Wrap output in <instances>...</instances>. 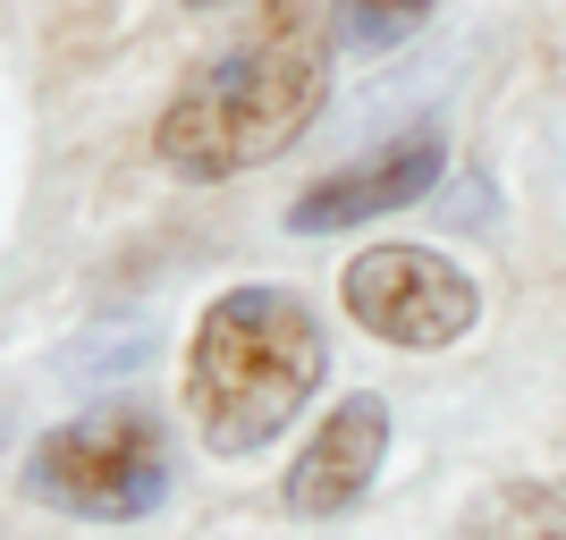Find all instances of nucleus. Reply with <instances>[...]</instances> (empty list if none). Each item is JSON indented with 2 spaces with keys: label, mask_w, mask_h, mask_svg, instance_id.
I'll return each instance as SVG.
<instances>
[{
  "label": "nucleus",
  "mask_w": 566,
  "mask_h": 540,
  "mask_svg": "<svg viewBox=\"0 0 566 540\" xmlns=\"http://www.w3.org/2000/svg\"><path fill=\"white\" fill-rule=\"evenodd\" d=\"M380 465H389V405L373 389H355V398H338L313 423V440L296 447V465L280 473V507L305 516V523H331L380 481Z\"/></svg>",
  "instance_id": "obj_6"
},
{
  "label": "nucleus",
  "mask_w": 566,
  "mask_h": 540,
  "mask_svg": "<svg viewBox=\"0 0 566 540\" xmlns=\"http://www.w3.org/2000/svg\"><path fill=\"white\" fill-rule=\"evenodd\" d=\"M431 9H440V0H338V34H347L355 51H389V43H406V34H423Z\"/></svg>",
  "instance_id": "obj_8"
},
{
  "label": "nucleus",
  "mask_w": 566,
  "mask_h": 540,
  "mask_svg": "<svg viewBox=\"0 0 566 540\" xmlns=\"http://www.w3.org/2000/svg\"><path fill=\"white\" fill-rule=\"evenodd\" d=\"M178 9H245V0H178Z\"/></svg>",
  "instance_id": "obj_9"
},
{
  "label": "nucleus",
  "mask_w": 566,
  "mask_h": 540,
  "mask_svg": "<svg viewBox=\"0 0 566 540\" xmlns=\"http://www.w3.org/2000/svg\"><path fill=\"white\" fill-rule=\"evenodd\" d=\"M449 169V136L440 127H406V136L373 144L364 161H338L331 178H313L296 203H287V229L296 236H331V229H364V220H389L406 203H423Z\"/></svg>",
  "instance_id": "obj_5"
},
{
  "label": "nucleus",
  "mask_w": 566,
  "mask_h": 540,
  "mask_svg": "<svg viewBox=\"0 0 566 540\" xmlns=\"http://www.w3.org/2000/svg\"><path fill=\"white\" fill-rule=\"evenodd\" d=\"M465 540H566V490L558 481H499L473 498Z\"/></svg>",
  "instance_id": "obj_7"
},
{
  "label": "nucleus",
  "mask_w": 566,
  "mask_h": 540,
  "mask_svg": "<svg viewBox=\"0 0 566 540\" xmlns=\"http://www.w3.org/2000/svg\"><path fill=\"white\" fill-rule=\"evenodd\" d=\"M25 498L85 523H144L169 498V440L136 405H102L25 447Z\"/></svg>",
  "instance_id": "obj_3"
},
{
  "label": "nucleus",
  "mask_w": 566,
  "mask_h": 540,
  "mask_svg": "<svg viewBox=\"0 0 566 540\" xmlns=\"http://www.w3.org/2000/svg\"><path fill=\"white\" fill-rule=\"evenodd\" d=\"M338 305L364 338L406 354H440L465 347L473 321H482V287H473L465 262H449L440 245H364V254L338 271Z\"/></svg>",
  "instance_id": "obj_4"
},
{
  "label": "nucleus",
  "mask_w": 566,
  "mask_h": 540,
  "mask_svg": "<svg viewBox=\"0 0 566 540\" xmlns=\"http://www.w3.org/2000/svg\"><path fill=\"white\" fill-rule=\"evenodd\" d=\"M331 380V338L287 287H220L187 338V423L212 456H262Z\"/></svg>",
  "instance_id": "obj_2"
},
{
  "label": "nucleus",
  "mask_w": 566,
  "mask_h": 540,
  "mask_svg": "<svg viewBox=\"0 0 566 540\" xmlns=\"http://www.w3.org/2000/svg\"><path fill=\"white\" fill-rule=\"evenodd\" d=\"M331 102V25L313 0H262L229 43L187 68L153 118V161L187 187H220L280 161Z\"/></svg>",
  "instance_id": "obj_1"
}]
</instances>
